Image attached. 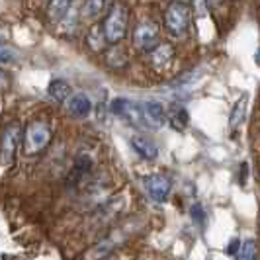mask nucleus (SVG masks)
I'll list each match as a JSON object with an SVG mask.
<instances>
[{"mask_svg": "<svg viewBox=\"0 0 260 260\" xmlns=\"http://www.w3.org/2000/svg\"><path fill=\"white\" fill-rule=\"evenodd\" d=\"M241 245H243V243H241L237 237H235V239H231V243H229V245H227V248H225V250H227V254L237 256V254H239V250H241Z\"/></svg>", "mask_w": 260, "mask_h": 260, "instance_id": "nucleus-23", "label": "nucleus"}, {"mask_svg": "<svg viewBox=\"0 0 260 260\" xmlns=\"http://www.w3.org/2000/svg\"><path fill=\"white\" fill-rule=\"evenodd\" d=\"M71 8H73V0H49V4H47V18L51 22H61Z\"/></svg>", "mask_w": 260, "mask_h": 260, "instance_id": "nucleus-16", "label": "nucleus"}, {"mask_svg": "<svg viewBox=\"0 0 260 260\" xmlns=\"http://www.w3.org/2000/svg\"><path fill=\"white\" fill-rule=\"evenodd\" d=\"M51 141V129L45 121H34L26 127L24 133V151L27 155L41 153Z\"/></svg>", "mask_w": 260, "mask_h": 260, "instance_id": "nucleus-3", "label": "nucleus"}, {"mask_svg": "<svg viewBox=\"0 0 260 260\" xmlns=\"http://www.w3.org/2000/svg\"><path fill=\"white\" fill-rule=\"evenodd\" d=\"M247 106H248V96L243 94V96L233 104V110H231V114H229V127H231V129L241 127V123L245 121V117H247Z\"/></svg>", "mask_w": 260, "mask_h": 260, "instance_id": "nucleus-15", "label": "nucleus"}, {"mask_svg": "<svg viewBox=\"0 0 260 260\" xmlns=\"http://www.w3.org/2000/svg\"><path fill=\"white\" fill-rule=\"evenodd\" d=\"M102 260H127V258H123V256H119V254H114V252H112V254L104 256Z\"/></svg>", "mask_w": 260, "mask_h": 260, "instance_id": "nucleus-24", "label": "nucleus"}, {"mask_svg": "<svg viewBox=\"0 0 260 260\" xmlns=\"http://www.w3.org/2000/svg\"><path fill=\"white\" fill-rule=\"evenodd\" d=\"M102 8H104V0H86L84 2V10L90 18H96L102 12Z\"/></svg>", "mask_w": 260, "mask_h": 260, "instance_id": "nucleus-20", "label": "nucleus"}, {"mask_svg": "<svg viewBox=\"0 0 260 260\" xmlns=\"http://www.w3.org/2000/svg\"><path fill=\"white\" fill-rule=\"evenodd\" d=\"M194 10L200 18L208 16V0H194Z\"/></svg>", "mask_w": 260, "mask_h": 260, "instance_id": "nucleus-22", "label": "nucleus"}, {"mask_svg": "<svg viewBox=\"0 0 260 260\" xmlns=\"http://www.w3.org/2000/svg\"><path fill=\"white\" fill-rule=\"evenodd\" d=\"M133 43L139 51H151L158 45V26L155 22L147 20L141 22L139 26L135 27V34H133Z\"/></svg>", "mask_w": 260, "mask_h": 260, "instance_id": "nucleus-6", "label": "nucleus"}, {"mask_svg": "<svg viewBox=\"0 0 260 260\" xmlns=\"http://www.w3.org/2000/svg\"><path fill=\"white\" fill-rule=\"evenodd\" d=\"M102 29H104L106 41L110 45L119 43L121 39L125 38V34H127V10L121 4H116L108 12V16H106Z\"/></svg>", "mask_w": 260, "mask_h": 260, "instance_id": "nucleus-2", "label": "nucleus"}, {"mask_svg": "<svg viewBox=\"0 0 260 260\" xmlns=\"http://www.w3.org/2000/svg\"><path fill=\"white\" fill-rule=\"evenodd\" d=\"M20 139H22V129L18 123H12L4 129L2 143H0V162L4 167H8L14 160V156L18 153V147H20Z\"/></svg>", "mask_w": 260, "mask_h": 260, "instance_id": "nucleus-5", "label": "nucleus"}, {"mask_svg": "<svg viewBox=\"0 0 260 260\" xmlns=\"http://www.w3.org/2000/svg\"><path fill=\"white\" fill-rule=\"evenodd\" d=\"M145 190L151 200H155L158 204L167 202L170 194V180L162 174H153L145 178Z\"/></svg>", "mask_w": 260, "mask_h": 260, "instance_id": "nucleus-8", "label": "nucleus"}, {"mask_svg": "<svg viewBox=\"0 0 260 260\" xmlns=\"http://www.w3.org/2000/svg\"><path fill=\"white\" fill-rule=\"evenodd\" d=\"M125 243V235H123V229H117V231H112V233L104 237L98 245H94V247L86 252V260H102L104 256L108 254H112L117 247H121Z\"/></svg>", "mask_w": 260, "mask_h": 260, "instance_id": "nucleus-7", "label": "nucleus"}, {"mask_svg": "<svg viewBox=\"0 0 260 260\" xmlns=\"http://www.w3.org/2000/svg\"><path fill=\"white\" fill-rule=\"evenodd\" d=\"M192 10L184 0H172L165 10V27L172 38H184L190 29Z\"/></svg>", "mask_w": 260, "mask_h": 260, "instance_id": "nucleus-1", "label": "nucleus"}, {"mask_svg": "<svg viewBox=\"0 0 260 260\" xmlns=\"http://www.w3.org/2000/svg\"><path fill=\"white\" fill-rule=\"evenodd\" d=\"M112 114L131 123L133 127H147V119L143 114V104H137L127 98H116L112 102Z\"/></svg>", "mask_w": 260, "mask_h": 260, "instance_id": "nucleus-4", "label": "nucleus"}, {"mask_svg": "<svg viewBox=\"0 0 260 260\" xmlns=\"http://www.w3.org/2000/svg\"><path fill=\"white\" fill-rule=\"evenodd\" d=\"M86 41H88V45H90L94 51H102L104 45L108 43L102 27H92L90 31H88V36H86Z\"/></svg>", "mask_w": 260, "mask_h": 260, "instance_id": "nucleus-18", "label": "nucleus"}, {"mask_svg": "<svg viewBox=\"0 0 260 260\" xmlns=\"http://www.w3.org/2000/svg\"><path fill=\"white\" fill-rule=\"evenodd\" d=\"M131 147L143 160H155L158 156V147L143 135H133L131 137Z\"/></svg>", "mask_w": 260, "mask_h": 260, "instance_id": "nucleus-12", "label": "nucleus"}, {"mask_svg": "<svg viewBox=\"0 0 260 260\" xmlns=\"http://www.w3.org/2000/svg\"><path fill=\"white\" fill-rule=\"evenodd\" d=\"M221 0H208V6H219Z\"/></svg>", "mask_w": 260, "mask_h": 260, "instance_id": "nucleus-25", "label": "nucleus"}, {"mask_svg": "<svg viewBox=\"0 0 260 260\" xmlns=\"http://www.w3.org/2000/svg\"><path fill=\"white\" fill-rule=\"evenodd\" d=\"M67 110H69L71 116L80 117V119L88 117L92 114V100L88 98V94H84V92H75L67 100Z\"/></svg>", "mask_w": 260, "mask_h": 260, "instance_id": "nucleus-9", "label": "nucleus"}, {"mask_svg": "<svg viewBox=\"0 0 260 260\" xmlns=\"http://www.w3.org/2000/svg\"><path fill=\"white\" fill-rule=\"evenodd\" d=\"M167 119H169V123L174 129L180 131L188 125V112H186V108H182L180 104H172L170 110L167 112Z\"/></svg>", "mask_w": 260, "mask_h": 260, "instance_id": "nucleus-17", "label": "nucleus"}, {"mask_svg": "<svg viewBox=\"0 0 260 260\" xmlns=\"http://www.w3.org/2000/svg\"><path fill=\"white\" fill-rule=\"evenodd\" d=\"M47 94H49V98L55 100L57 104H63V102H67L71 98L73 90H71V84L67 80H63V78H53L51 82H49V86H47Z\"/></svg>", "mask_w": 260, "mask_h": 260, "instance_id": "nucleus-14", "label": "nucleus"}, {"mask_svg": "<svg viewBox=\"0 0 260 260\" xmlns=\"http://www.w3.org/2000/svg\"><path fill=\"white\" fill-rule=\"evenodd\" d=\"M16 57H18V53L14 51L12 47L0 45V63H12Z\"/></svg>", "mask_w": 260, "mask_h": 260, "instance_id": "nucleus-21", "label": "nucleus"}, {"mask_svg": "<svg viewBox=\"0 0 260 260\" xmlns=\"http://www.w3.org/2000/svg\"><path fill=\"white\" fill-rule=\"evenodd\" d=\"M143 114L145 119H147V127L151 129H158L165 125L167 121V110L160 102H155V100H149L143 104Z\"/></svg>", "mask_w": 260, "mask_h": 260, "instance_id": "nucleus-10", "label": "nucleus"}, {"mask_svg": "<svg viewBox=\"0 0 260 260\" xmlns=\"http://www.w3.org/2000/svg\"><path fill=\"white\" fill-rule=\"evenodd\" d=\"M237 260H256V243L252 239H247L243 245H241V250L237 254Z\"/></svg>", "mask_w": 260, "mask_h": 260, "instance_id": "nucleus-19", "label": "nucleus"}, {"mask_svg": "<svg viewBox=\"0 0 260 260\" xmlns=\"http://www.w3.org/2000/svg\"><path fill=\"white\" fill-rule=\"evenodd\" d=\"M92 170V158L88 155H78L73 162V169L69 174V184L71 186H78V184H84V180L90 176Z\"/></svg>", "mask_w": 260, "mask_h": 260, "instance_id": "nucleus-11", "label": "nucleus"}, {"mask_svg": "<svg viewBox=\"0 0 260 260\" xmlns=\"http://www.w3.org/2000/svg\"><path fill=\"white\" fill-rule=\"evenodd\" d=\"M149 59L155 69H165L174 59V49L169 43H158L155 49L149 51Z\"/></svg>", "mask_w": 260, "mask_h": 260, "instance_id": "nucleus-13", "label": "nucleus"}]
</instances>
